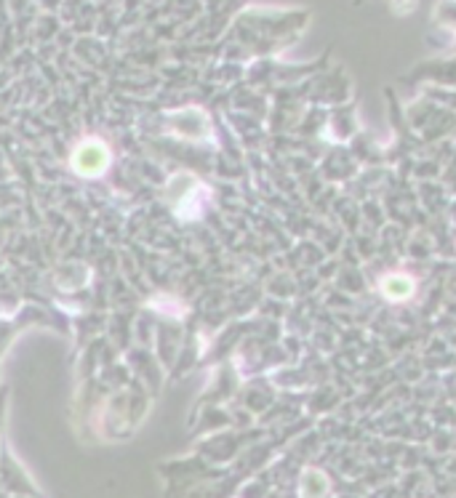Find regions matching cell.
Here are the masks:
<instances>
[{
  "mask_svg": "<svg viewBox=\"0 0 456 498\" xmlns=\"http://www.w3.org/2000/svg\"><path fill=\"white\" fill-rule=\"evenodd\" d=\"M107 163H110V150L99 139H89L73 152V168L81 176H99L107 168Z\"/></svg>",
  "mask_w": 456,
  "mask_h": 498,
  "instance_id": "1",
  "label": "cell"
},
{
  "mask_svg": "<svg viewBox=\"0 0 456 498\" xmlns=\"http://www.w3.org/2000/svg\"><path fill=\"white\" fill-rule=\"evenodd\" d=\"M381 291H384L387 299L403 301V299H408V296L413 293V283H411V277H405V275H392V277H387V280L381 283Z\"/></svg>",
  "mask_w": 456,
  "mask_h": 498,
  "instance_id": "2",
  "label": "cell"
}]
</instances>
